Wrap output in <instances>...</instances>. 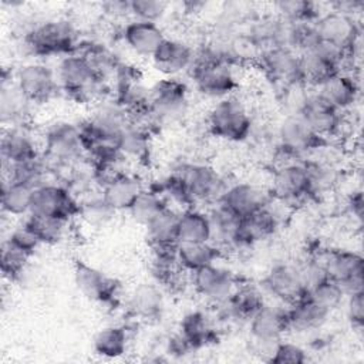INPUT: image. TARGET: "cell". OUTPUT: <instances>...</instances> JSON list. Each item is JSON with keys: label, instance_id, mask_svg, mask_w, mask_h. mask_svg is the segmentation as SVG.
<instances>
[{"label": "cell", "instance_id": "26", "mask_svg": "<svg viewBox=\"0 0 364 364\" xmlns=\"http://www.w3.org/2000/svg\"><path fill=\"white\" fill-rule=\"evenodd\" d=\"M38 148L34 138L24 127H9L1 136L3 168L38 158Z\"/></svg>", "mask_w": 364, "mask_h": 364}, {"label": "cell", "instance_id": "8", "mask_svg": "<svg viewBox=\"0 0 364 364\" xmlns=\"http://www.w3.org/2000/svg\"><path fill=\"white\" fill-rule=\"evenodd\" d=\"M269 195L284 205L300 203L314 195L313 182L306 164L293 161L277 165L272 176Z\"/></svg>", "mask_w": 364, "mask_h": 364}, {"label": "cell", "instance_id": "16", "mask_svg": "<svg viewBox=\"0 0 364 364\" xmlns=\"http://www.w3.org/2000/svg\"><path fill=\"white\" fill-rule=\"evenodd\" d=\"M257 64L264 75L284 90L303 87L300 78L299 54L287 47H269L263 51Z\"/></svg>", "mask_w": 364, "mask_h": 364}, {"label": "cell", "instance_id": "34", "mask_svg": "<svg viewBox=\"0 0 364 364\" xmlns=\"http://www.w3.org/2000/svg\"><path fill=\"white\" fill-rule=\"evenodd\" d=\"M222 257V249L210 240L178 243L176 259L185 272H195L208 264L216 263Z\"/></svg>", "mask_w": 364, "mask_h": 364}, {"label": "cell", "instance_id": "48", "mask_svg": "<svg viewBox=\"0 0 364 364\" xmlns=\"http://www.w3.org/2000/svg\"><path fill=\"white\" fill-rule=\"evenodd\" d=\"M30 257L31 256L26 255L24 252L18 250L13 245H10L7 240H4L1 245V260H0L3 276L9 280L18 279L24 273Z\"/></svg>", "mask_w": 364, "mask_h": 364}, {"label": "cell", "instance_id": "31", "mask_svg": "<svg viewBox=\"0 0 364 364\" xmlns=\"http://www.w3.org/2000/svg\"><path fill=\"white\" fill-rule=\"evenodd\" d=\"M179 334L191 346L192 350L212 344L218 338L216 327L213 326L212 318L200 310L189 311L183 316L179 324Z\"/></svg>", "mask_w": 364, "mask_h": 364}, {"label": "cell", "instance_id": "4", "mask_svg": "<svg viewBox=\"0 0 364 364\" xmlns=\"http://www.w3.org/2000/svg\"><path fill=\"white\" fill-rule=\"evenodd\" d=\"M208 127L210 134L218 139L242 142L250 135L253 121L245 104L239 98L230 95L218 100L210 108Z\"/></svg>", "mask_w": 364, "mask_h": 364}, {"label": "cell", "instance_id": "33", "mask_svg": "<svg viewBox=\"0 0 364 364\" xmlns=\"http://www.w3.org/2000/svg\"><path fill=\"white\" fill-rule=\"evenodd\" d=\"M178 216L179 212L166 206L145 225L151 247H175L179 243Z\"/></svg>", "mask_w": 364, "mask_h": 364}, {"label": "cell", "instance_id": "42", "mask_svg": "<svg viewBox=\"0 0 364 364\" xmlns=\"http://www.w3.org/2000/svg\"><path fill=\"white\" fill-rule=\"evenodd\" d=\"M117 210L107 202V199L100 195L87 196L80 202V212L78 216L94 228H101L112 220Z\"/></svg>", "mask_w": 364, "mask_h": 364}, {"label": "cell", "instance_id": "40", "mask_svg": "<svg viewBox=\"0 0 364 364\" xmlns=\"http://www.w3.org/2000/svg\"><path fill=\"white\" fill-rule=\"evenodd\" d=\"M33 188L6 179L1 188V209L10 216H24L30 213Z\"/></svg>", "mask_w": 364, "mask_h": 364}, {"label": "cell", "instance_id": "41", "mask_svg": "<svg viewBox=\"0 0 364 364\" xmlns=\"http://www.w3.org/2000/svg\"><path fill=\"white\" fill-rule=\"evenodd\" d=\"M166 206L169 205L159 191H156L155 188H144L127 212L135 222L145 226L156 213H159Z\"/></svg>", "mask_w": 364, "mask_h": 364}, {"label": "cell", "instance_id": "37", "mask_svg": "<svg viewBox=\"0 0 364 364\" xmlns=\"http://www.w3.org/2000/svg\"><path fill=\"white\" fill-rule=\"evenodd\" d=\"M149 129L131 121L124 128L117 142V148L125 161H146L149 156Z\"/></svg>", "mask_w": 364, "mask_h": 364}, {"label": "cell", "instance_id": "47", "mask_svg": "<svg viewBox=\"0 0 364 364\" xmlns=\"http://www.w3.org/2000/svg\"><path fill=\"white\" fill-rule=\"evenodd\" d=\"M307 293L328 311L337 309L346 297L341 287L333 279H330V276H326L321 280L311 284L307 289Z\"/></svg>", "mask_w": 364, "mask_h": 364}, {"label": "cell", "instance_id": "11", "mask_svg": "<svg viewBox=\"0 0 364 364\" xmlns=\"http://www.w3.org/2000/svg\"><path fill=\"white\" fill-rule=\"evenodd\" d=\"M277 151L284 154L291 161H297V158L303 156L304 154L324 146L327 141L317 135L296 112L289 114L282 119L277 128Z\"/></svg>", "mask_w": 364, "mask_h": 364}, {"label": "cell", "instance_id": "36", "mask_svg": "<svg viewBox=\"0 0 364 364\" xmlns=\"http://www.w3.org/2000/svg\"><path fill=\"white\" fill-rule=\"evenodd\" d=\"M210 240L209 215L195 206L183 208L178 216V242L193 243Z\"/></svg>", "mask_w": 364, "mask_h": 364}, {"label": "cell", "instance_id": "49", "mask_svg": "<svg viewBox=\"0 0 364 364\" xmlns=\"http://www.w3.org/2000/svg\"><path fill=\"white\" fill-rule=\"evenodd\" d=\"M168 4L158 0H132L129 1V14L135 20L156 23L166 13Z\"/></svg>", "mask_w": 364, "mask_h": 364}, {"label": "cell", "instance_id": "7", "mask_svg": "<svg viewBox=\"0 0 364 364\" xmlns=\"http://www.w3.org/2000/svg\"><path fill=\"white\" fill-rule=\"evenodd\" d=\"M173 173L183 183L192 206L218 203L228 188L223 178L206 164H181Z\"/></svg>", "mask_w": 364, "mask_h": 364}, {"label": "cell", "instance_id": "19", "mask_svg": "<svg viewBox=\"0 0 364 364\" xmlns=\"http://www.w3.org/2000/svg\"><path fill=\"white\" fill-rule=\"evenodd\" d=\"M263 287L274 299L287 304L307 293L300 264L287 262L277 263L267 272L263 279Z\"/></svg>", "mask_w": 364, "mask_h": 364}, {"label": "cell", "instance_id": "3", "mask_svg": "<svg viewBox=\"0 0 364 364\" xmlns=\"http://www.w3.org/2000/svg\"><path fill=\"white\" fill-rule=\"evenodd\" d=\"M27 50L37 57H65L77 53L80 47L78 31L68 20H47L24 36Z\"/></svg>", "mask_w": 364, "mask_h": 364}, {"label": "cell", "instance_id": "50", "mask_svg": "<svg viewBox=\"0 0 364 364\" xmlns=\"http://www.w3.org/2000/svg\"><path fill=\"white\" fill-rule=\"evenodd\" d=\"M267 361L274 363V364H284V363L301 364V363L307 361V354H306V350L303 347H300L299 344L280 340L274 346Z\"/></svg>", "mask_w": 364, "mask_h": 364}, {"label": "cell", "instance_id": "21", "mask_svg": "<svg viewBox=\"0 0 364 364\" xmlns=\"http://www.w3.org/2000/svg\"><path fill=\"white\" fill-rule=\"evenodd\" d=\"M279 228V216L264 206L245 218L239 219L235 235V247H249L273 236Z\"/></svg>", "mask_w": 364, "mask_h": 364}, {"label": "cell", "instance_id": "20", "mask_svg": "<svg viewBox=\"0 0 364 364\" xmlns=\"http://www.w3.org/2000/svg\"><path fill=\"white\" fill-rule=\"evenodd\" d=\"M74 280L78 290L91 301L108 304L112 303L118 293V284L100 269L87 264L85 262H75Z\"/></svg>", "mask_w": 364, "mask_h": 364}, {"label": "cell", "instance_id": "15", "mask_svg": "<svg viewBox=\"0 0 364 364\" xmlns=\"http://www.w3.org/2000/svg\"><path fill=\"white\" fill-rule=\"evenodd\" d=\"M323 262L327 274L341 287L346 296L364 291V259L361 253L338 249L330 252Z\"/></svg>", "mask_w": 364, "mask_h": 364}, {"label": "cell", "instance_id": "32", "mask_svg": "<svg viewBox=\"0 0 364 364\" xmlns=\"http://www.w3.org/2000/svg\"><path fill=\"white\" fill-rule=\"evenodd\" d=\"M31 102L17 88L14 80H3L0 95L1 122L9 127H24Z\"/></svg>", "mask_w": 364, "mask_h": 364}, {"label": "cell", "instance_id": "5", "mask_svg": "<svg viewBox=\"0 0 364 364\" xmlns=\"http://www.w3.org/2000/svg\"><path fill=\"white\" fill-rule=\"evenodd\" d=\"M314 24L320 43L341 51L346 65L351 64L360 40V26L354 16L333 10L321 14Z\"/></svg>", "mask_w": 364, "mask_h": 364}, {"label": "cell", "instance_id": "12", "mask_svg": "<svg viewBox=\"0 0 364 364\" xmlns=\"http://www.w3.org/2000/svg\"><path fill=\"white\" fill-rule=\"evenodd\" d=\"M249 334L257 351L266 350L269 357L274 346L289 331L287 310L282 306L264 304L249 318ZM267 357V358H269Z\"/></svg>", "mask_w": 364, "mask_h": 364}, {"label": "cell", "instance_id": "28", "mask_svg": "<svg viewBox=\"0 0 364 364\" xmlns=\"http://www.w3.org/2000/svg\"><path fill=\"white\" fill-rule=\"evenodd\" d=\"M316 91L337 109L344 112L357 102L360 95V85L351 73L340 71L318 88H316Z\"/></svg>", "mask_w": 364, "mask_h": 364}, {"label": "cell", "instance_id": "43", "mask_svg": "<svg viewBox=\"0 0 364 364\" xmlns=\"http://www.w3.org/2000/svg\"><path fill=\"white\" fill-rule=\"evenodd\" d=\"M23 223L37 236L41 245H55L64 237L68 222L53 218L27 215Z\"/></svg>", "mask_w": 364, "mask_h": 364}, {"label": "cell", "instance_id": "2", "mask_svg": "<svg viewBox=\"0 0 364 364\" xmlns=\"http://www.w3.org/2000/svg\"><path fill=\"white\" fill-rule=\"evenodd\" d=\"M60 90L77 102L104 100L105 80L101 78L85 55L73 53L61 57L55 70Z\"/></svg>", "mask_w": 364, "mask_h": 364}, {"label": "cell", "instance_id": "6", "mask_svg": "<svg viewBox=\"0 0 364 364\" xmlns=\"http://www.w3.org/2000/svg\"><path fill=\"white\" fill-rule=\"evenodd\" d=\"M151 90L154 125H168L182 119L188 111V87L178 77H165Z\"/></svg>", "mask_w": 364, "mask_h": 364}, {"label": "cell", "instance_id": "27", "mask_svg": "<svg viewBox=\"0 0 364 364\" xmlns=\"http://www.w3.org/2000/svg\"><path fill=\"white\" fill-rule=\"evenodd\" d=\"M128 310L132 317L141 321H155L162 317L165 300L156 284H138L128 297Z\"/></svg>", "mask_w": 364, "mask_h": 364}, {"label": "cell", "instance_id": "25", "mask_svg": "<svg viewBox=\"0 0 364 364\" xmlns=\"http://www.w3.org/2000/svg\"><path fill=\"white\" fill-rule=\"evenodd\" d=\"M122 40L129 51L139 57L151 58L159 44L164 41L165 34L156 23L129 20L122 28Z\"/></svg>", "mask_w": 364, "mask_h": 364}, {"label": "cell", "instance_id": "9", "mask_svg": "<svg viewBox=\"0 0 364 364\" xmlns=\"http://www.w3.org/2000/svg\"><path fill=\"white\" fill-rule=\"evenodd\" d=\"M78 212L80 200L65 185L44 182L33 191L28 215L70 222L74 216H78Z\"/></svg>", "mask_w": 364, "mask_h": 364}, {"label": "cell", "instance_id": "14", "mask_svg": "<svg viewBox=\"0 0 364 364\" xmlns=\"http://www.w3.org/2000/svg\"><path fill=\"white\" fill-rule=\"evenodd\" d=\"M294 112L324 139L337 135L343 125V112L317 91L304 94Z\"/></svg>", "mask_w": 364, "mask_h": 364}, {"label": "cell", "instance_id": "39", "mask_svg": "<svg viewBox=\"0 0 364 364\" xmlns=\"http://www.w3.org/2000/svg\"><path fill=\"white\" fill-rule=\"evenodd\" d=\"M128 340V330L124 326H107L95 334L92 347L104 358H118L127 353Z\"/></svg>", "mask_w": 364, "mask_h": 364}, {"label": "cell", "instance_id": "46", "mask_svg": "<svg viewBox=\"0 0 364 364\" xmlns=\"http://www.w3.org/2000/svg\"><path fill=\"white\" fill-rule=\"evenodd\" d=\"M274 6L279 17L289 23H314L321 16L318 6L307 0H283Z\"/></svg>", "mask_w": 364, "mask_h": 364}, {"label": "cell", "instance_id": "45", "mask_svg": "<svg viewBox=\"0 0 364 364\" xmlns=\"http://www.w3.org/2000/svg\"><path fill=\"white\" fill-rule=\"evenodd\" d=\"M314 23H289L284 47L297 54L314 48L320 43Z\"/></svg>", "mask_w": 364, "mask_h": 364}, {"label": "cell", "instance_id": "44", "mask_svg": "<svg viewBox=\"0 0 364 364\" xmlns=\"http://www.w3.org/2000/svg\"><path fill=\"white\" fill-rule=\"evenodd\" d=\"M4 171L7 172L6 179L23 183L33 189H36L37 186H40L46 182L44 181L46 179V165L40 159V156L36 159H31V161H26V162H20V164L7 166V168H4Z\"/></svg>", "mask_w": 364, "mask_h": 364}, {"label": "cell", "instance_id": "18", "mask_svg": "<svg viewBox=\"0 0 364 364\" xmlns=\"http://www.w3.org/2000/svg\"><path fill=\"white\" fill-rule=\"evenodd\" d=\"M191 284L205 300L213 304H222L235 290L236 279L230 270L212 263L191 272Z\"/></svg>", "mask_w": 364, "mask_h": 364}, {"label": "cell", "instance_id": "1", "mask_svg": "<svg viewBox=\"0 0 364 364\" xmlns=\"http://www.w3.org/2000/svg\"><path fill=\"white\" fill-rule=\"evenodd\" d=\"M189 74L196 90L213 100L233 95L239 85L235 65L226 58L222 46L216 44H208L202 50L195 51Z\"/></svg>", "mask_w": 364, "mask_h": 364}, {"label": "cell", "instance_id": "30", "mask_svg": "<svg viewBox=\"0 0 364 364\" xmlns=\"http://www.w3.org/2000/svg\"><path fill=\"white\" fill-rule=\"evenodd\" d=\"M144 188L145 186L136 175L124 171L105 182L101 186V193L107 202L118 212L128 210Z\"/></svg>", "mask_w": 364, "mask_h": 364}, {"label": "cell", "instance_id": "24", "mask_svg": "<svg viewBox=\"0 0 364 364\" xmlns=\"http://www.w3.org/2000/svg\"><path fill=\"white\" fill-rule=\"evenodd\" d=\"M289 330L296 333H310L320 330L328 320L331 311L317 303L309 293H304L289 304Z\"/></svg>", "mask_w": 364, "mask_h": 364}, {"label": "cell", "instance_id": "38", "mask_svg": "<svg viewBox=\"0 0 364 364\" xmlns=\"http://www.w3.org/2000/svg\"><path fill=\"white\" fill-rule=\"evenodd\" d=\"M208 215L210 223V242L220 249L233 246L240 218L233 215L220 203H215V206L210 209V212H208Z\"/></svg>", "mask_w": 364, "mask_h": 364}, {"label": "cell", "instance_id": "35", "mask_svg": "<svg viewBox=\"0 0 364 364\" xmlns=\"http://www.w3.org/2000/svg\"><path fill=\"white\" fill-rule=\"evenodd\" d=\"M222 50L229 63L236 67L257 63L264 51V47L250 31H246L232 34L222 44Z\"/></svg>", "mask_w": 364, "mask_h": 364}, {"label": "cell", "instance_id": "29", "mask_svg": "<svg viewBox=\"0 0 364 364\" xmlns=\"http://www.w3.org/2000/svg\"><path fill=\"white\" fill-rule=\"evenodd\" d=\"M266 304L263 291L252 284H240L235 287L232 294L223 301V313L236 321H249V318Z\"/></svg>", "mask_w": 364, "mask_h": 364}, {"label": "cell", "instance_id": "51", "mask_svg": "<svg viewBox=\"0 0 364 364\" xmlns=\"http://www.w3.org/2000/svg\"><path fill=\"white\" fill-rule=\"evenodd\" d=\"M6 240L10 245H13L14 247H17L18 250H21L26 255H28V256H33L34 252L41 245L40 240L37 239V236L24 223L21 226L13 229Z\"/></svg>", "mask_w": 364, "mask_h": 364}, {"label": "cell", "instance_id": "53", "mask_svg": "<svg viewBox=\"0 0 364 364\" xmlns=\"http://www.w3.org/2000/svg\"><path fill=\"white\" fill-rule=\"evenodd\" d=\"M348 208H350L353 216H355L358 220H361V216H363V193H361V191L353 192V195L350 196V200H348Z\"/></svg>", "mask_w": 364, "mask_h": 364}, {"label": "cell", "instance_id": "22", "mask_svg": "<svg viewBox=\"0 0 364 364\" xmlns=\"http://www.w3.org/2000/svg\"><path fill=\"white\" fill-rule=\"evenodd\" d=\"M195 50L185 41L165 37L151 57L156 71L165 77H176L189 71L193 63Z\"/></svg>", "mask_w": 364, "mask_h": 364}, {"label": "cell", "instance_id": "52", "mask_svg": "<svg viewBox=\"0 0 364 364\" xmlns=\"http://www.w3.org/2000/svg\"><path fill=\"white\" fill-rule=\"evenodd\" d=\"M346 311L351 326L361 328L364 323V291H358L347 296Z\"/></svg>", "mask_w": 364, "mask_h": 364}, {"label": "cell", "instance_id": "23", "mask_svg": "<svg viewBox=\"0 0 364 364\" xmlns=\"http://www.w3.org/2000/svg\"><path fill=\"white\" fill-rule=\"evenodd\" d=\"M269 193L250 182H237L225 189L220 200L223 208L237 218H245L269 205Z\"/></svg>", "mask_w": 364, "mask_h": 364}, {"label": "cell", "instance_id": "13", "mask_svg": "<svg viewBox=\"0 0 364 364\" xmlns=\"http://www.w3.org/2000/svg\"><path fill=\"white\" fill-rule=\"evenodd\" d=\"M14 82L31 104L48 102L60 91L55 70L40 61L21 65L14 75Z\"/></svg>", "mask_w": 364, "mask_h": 364}, {"label": "cell", "instance_id": "17", "mask_svg": "<svg viewBox=\"0 0 364 364\" xmlns=\"http://www.w3.org/2000/svg\"><path fill=\"white\" fill-rule=\"evenodd\" d=\"M46 155L60 165H70L85 154L78 125L57 122L44 134Z\"/></svg>", "mask_w": 364, "mask_h": 364}, {"label": "cell", "instance_id": "10", "mask_svg": "<svg viewBox=\"0 0 364 364\" xmlns=\"http://www.w3.org/2000/svg\"><path fill=\"white\" fill-rule=\"evenodd\" d=\"M300 78L303 87L318 88L327 80L346 67V55L323 43L314 48L299 54Z\"/></svg>", "mask_w": 364, "mask_h": 364}]
</instances>
